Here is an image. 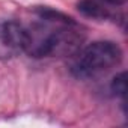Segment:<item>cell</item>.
<instances>
[{
    "instance_id": "1",
    "label": "cell",
    "mask_w": 128,
    "mask_h": 128,
    "mask_svg": "<svg viewBox=\"0 0 128 128\" xmlns=\"http://www.w3.org/2000/svg\"><path fill=\"white\" fill-rule=\"evenodd\" d=\"M122 60V50L112 41H96L78 51L71 68L78 78H94L106 74Z\"/></svg>"
},
{
    "instance_id": "2",
    "label": "cell",
    "mask_w": 128,
    "mask_h": 128,
    "mask_svg": "<svg viewBox=\"0 0 128 128\" xmlns=\"http://www.w3.org/2000/svg\"><path fill=\"white\" fill-rule=\"evenodd\" d=\"M29 29L18 21H5L0 24V57H14L29 47Z\"/></svg>"
},
{
    "instance_id": "3",
    "label": "cell",
    "mask_w": 128,
    "mask_h": 128,
    "mask_svg": "<svg viewBox=\"0 0 128 128\" xmlns=\"http://www.w3.org/2000/svg\"><path fill=\"white\" fill-rule=\"evenodd\" d=\"M78 11L86 15V17H90V18H98V20H102L108 15L107 9L100 5L96 0H82V2L77 5Z\"/></svg>"
},
{
    "instance_id": "4",
    "label": "cell",
    "mask_w": 128,
    "mask_h": 128,
    "mask_svg": "<svg viewBox=\"0 0 128 128\" xmlns=\"http://www.w3.org/2000/svg\"><path fill=\"white\" fill-rule=\"evenodd\" d=\"M38 15L47 21H54V23H63V24H74L71 17H66L65 14H62L59 11H54L51 8H39L36 9Z\"/></svg>"
},
{
    "instance_id": "5",
    "label": "cell",
    "mask_w": 128,
    "mask_h": 128,
    "mask_svg": "<svg viewBox=\"0 0 128 128\" xmlns=\"http://www.w3.org/2000/svg\"><path fill=\"white\" fill-rule=\"evenodd\" d=\"M112 92L114 95H119V96H125L126 95V72H120L118 74L113 82H112Z\"/></svg>"
},
{
    "instance_id": "6",
    "label": "cell",
    "mask_w": 128,
    "mask_h": 128,
    "mask_svg": "<svg viewBox=\"0 0 128 128\" xmlns=\"http://www.w3.org/2000/svg\"><path fill=\"white\" fill-rule=\"evenodd\" d=\"M104 2H107L110 5H122V3L126 2V0H104Z\"/></svg>"
}]
</instances>
